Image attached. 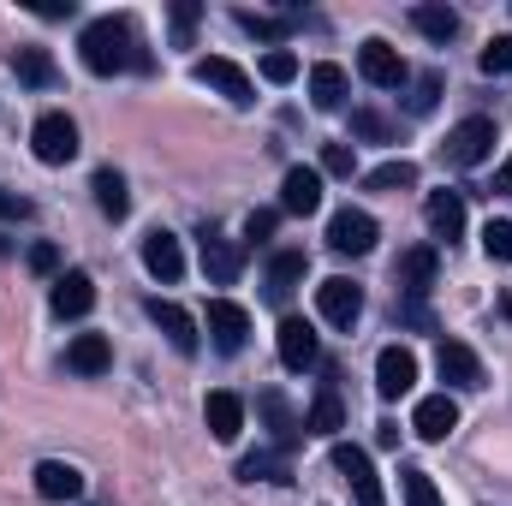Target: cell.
<instances>
[{
	"mask_svg": "<svg viewBox=\"0 0 512 506\" xmlns=\"http://www.w3.org/2000/svg\"><path fill=\"white\" fill-rule=\"evenodd\" d=\"M143 268H149L161 286H173V280L185 274V251H179V239H173L167 227H155V233L143 239Z\"/></svg>",
	"mask_w": 512,
	"mask_h": 506,
	"instance_id": "e0dca14e",
	"label": "cell"
},
{
	"mask_svg": "<svg viewBox=\"0 0 512 506\" xmlns=\"http://www.w3.org/2000/svg\"><path fill=\"white\" fill-rule=\"evenodd\" d=\"M310 274V256L304 251H274L268 256V304H286Z\"/></svg>",
	"mask_w": 512,
	"mask_h": 506,
	"instance_id": "d6986e66",
	"label": "cell"
},
{
	"mask_svg": "<svg viewBox=\"0 0 512 506\" xmlns=\"http://www.w3.org/2000/svg\"><path fill=\"white\" fill-rule=\"evenodd\" d=\"M239 477L245 483H292V459L280 447H256V453L239 459Z\"/></svg>",
	"mask_w": 512,
	"mask_h": 506,
	"instance_id": "d4e9b609",
	"label": "cell"
},
{
	"mask_svg": "<svg viewBox=\"0 0 512 506\" xmlns=\"http://www.w3.org/2000/svg\"><path fill=\"white\" fill-rule=\"evenodd\" d=\"M149 322L167 334V346H173L179 358L197 352V316H191L185 304H173V298H149Z\"/></svg>",
	"mask_w": 512,
	"mask_h": 506,
	"instance_id": "30bf717a",
	"label": "cell"
},
{
	"mask_svg": "<svg viewBox=\"0 0 512 506\" xmlns=\"http://www.w3.org/2000/svg\"><path fill=\"white\" fill-rule=\"evenodd\" d=\"M274 346H280V364H286V370H316V358H322V352H316V328H310L304 316H286Z\"/></svg>",
	"mask_w": 512,
	"mask_h": 506,
	"instance_id": "2e32d148",
	"label": "cell"
},
{
	"mask_svg": "<svg viewBox=\"0 0 512 506\" xmlns=\"http://www.w3.org/2000/svg\"><path fill=\"white\" fill-rule=\"evenodd\" d=\"M411 429L423 435V441H447L453 429H459V399L441 387V393H429V399H417V411H411Z\"/></svg>",
	"mask_w": 512,
	"mask_h": 506,
	"instance_id": "4fadbf2b",
	"label": "cell"
},
{
	"mask_svg": "<svg viewBox=\"0 0 512 506\" xmlns=\"http://www.w3.org/2000/svg\"><path fill=\"white\" fill-rule=\"evenodd\" d=\"M483 251L495 256V262H512V221H489L483 227Z\"/></svg>",
	"mask_w": 512,
	"mask_h": 506,
	"instance_id": "f35d334b",
	"label": "cell"
},
{
	"mask_svg": "<svg viewBox=\"0 0 512 506\" xmlns=\"http://www.w3.org/2000/svg\"><path fill=\"white\" fill-rule=\"evenodd\" d=\"M48 304H54V316H60V322H78V316H90V310H96V280H90L84 268H72V274H60V280H54Z\"/></svg>",
	"mask_w": 512,
	"mask_h": 506,
	"instance_id": "8fae6325",
	"label": "cell"
},
{
	"mask_svg": "<svg viewBox=\"0 0 512 506\" xmlns=\"http://www.w3.org/2000/svg\"><path fill=\"white\" fill-rule=\"evenodd\" d=\"M90 191H96V209H102L108 221H126L131 215V191H126V179H120L114 167H102V173L90 179Z\"/></svg>",
	"mask_w": 512,
	"mask_h": 506,
	"instance_id": "f1b7e54d",
	"label": "cell"
},
{
	"mask_svg": "<svg viewBox=\"0 0 512 506\" xmlns=\"http://www.w3.org/2000/svg\"><path fill=\"white\" fill-rule=\"evenodd\" d=\"M256 411L268 417V429H274V447H280V453H292V447H298V435H304V423L292 417V405H286L280 393H262V399H256Z\"/></svg>",
	"mask_w": 512,
	"mask_h": 506,
	"instance_id": "484cf974",
	"label": "cell"
},
{
	"mask_svg": "<svg viewBox=\"0 0 512 506\" xmlns=\"http://www.w3.org/2000/svg\"><path fill=\"white\" fill-rule=\"evenodd\" d=\"M310 102H316L322 114H334V108H346V72H340L334 60H322V66H310Z\"/></svg>",
	"mask_w": 512,
	"mask_h": 506,
	"instance_id": "83f0119b",
	"label": "cell"
},
{
	"mask_svg": "<svg viewBox=\"0 0 512 506\" xmlns=\"http://www.w3.org/2000/svg\"><path fill=\"white\" fill-rule=\"evenodd\" d=\"M477 66H483L489 78H495V72H512V36H495V42L477 54Z\"/></svg>",
	"mask_w": 512,
	"mask_h": 506,
	"instance_id": "ab89813d",
	"label": "cell"
},
{
	"mask_svg": "<svg viewBox=\"0 0 512 506\" xmlns=\"http://www.w3.org/2000/svg\"><path fill=\"white\" fill-rule=\"evenodd\" d=\"M411 387H417V358L405 346H382V358H376V393L382 399H405Z\"/></svg>",
	"mask_w": 512,
	"mask_h": 506,
	"instance_id": "9a60e30c",
	"label": "cell"
},
{
	"mask_svg": "<svg viewBox=\"0 0 512 506\" xmlns=\"http://www.w3.org/2000/svg\"><path fill=\"white\" fill-rule=\"evenodd\" d=\"M239 268H245V251H239L233 239H221L215 227H203V274H209L215 286H233Z\"/></svg>",
	"mask_w": 512,
	"mask_h": 506,
	"instance_id": "ac0fdd59",
	"label": "cell"
},
{
	"mask_svg": "<svg viewBox=\"0 0 512 506\" xmlns=\"http://www.w3.org/2000/svg\"><path fill=\"white\" fill-rule=\"evenodd\" d=\"M358 72H364V84H376V90H399L405 78H411V66H405V54L382 42V36H370L364 48H358Z\"/></svg>",
	"mask_w": 512,
	"mask_h": 506,
	"instance_id": "5b68a950",
	"label": "cell"
},
{
	"mask_svg": "<svg viewBox=\"0 0 512 506\" xmlns=\"http://www.w3.org/2000/svg\"><path fill=\"white\" fill-rule=\"evenodd\" d=\"M316 310H322L328 328H352V322L364 316V286H352L346 274H328V280L316 286Z\"/></svg>",
	"mask_w": 512,
	"mask_h": 506,
	"instance_id": "277c9868",
	"label": "cell"
},
{
	"mask_svg": "<svg viewBox=\"0 0 512 506\" xmlns=\"http://www.w3.org/2000/svg\"><path fill=\"white\" fill-rule=\"evenodd\" d=\"M0 221H30V197H18V191H0Z\"/></svg>",
	"mask_w": 512,
	"mask_h": 506,
	"instance_id": "b9f144b4",
	"label": "cell"
},
{
	"mask_svg": "<svg viewBox=\"0 0 512 506\" xmlns=\"http://www.w3.org/2000/svg\"><path fill=\"white\" fill-rule=\"evenodd\" d=\"M203 423H209V435L215 441H239V429H245V399L239 393H209V405H203Z\"/></svg>",
	"mask_w": 512,
	"mask_h": 506,
	"instance_id": "7402d4cb",
	"label": "cell"
},
{
	"mask_svg": "<svg viewBox=\"0 0 512 506\" xmlns=\"http://www.w3.org/2000/svg\"><path fill=\"white\" fill-rule=\"evenodd\" d=\"M209 334H215V346L233 358V352H245V334H251V310L245 304H233V298H209Z\"/></svg>",
	"mask_w": 512,
	"mask_h": 506,
	"instance_id": "7c38bea8",
	"label": "cell"
},
{
	"mask_svg": "<svg viewBox=\"0 0 512 506\" xmlns=\"http://www.w3.org/2000/svg\"><path fill=\"white\" fill-rule=\"evenodd\" d=\"M262 78H268V84H292V78H298V54H292V48H268V54H262Z\"/></svg>",
	"mask_w": 512,
	"mask_h": 506,
	"instance_id": "d590c367",
	"label": "cell"
},
{
	"mask_svg": "<svg viewBox=\"0 0 512 506\" xmlns=\"http://www.w3.org/2000/svg\"><path fill=\"white\" fill-rule=\"evenodd\" d=\"M435 268H441V262H435L429 245L405 251V256H399V292H405V298H423V292L435 286Z\"/></svg>",
	"mask_w": 512,
	"mask_h": 506,
	"instance_id": "cb8c5ba5",
	"label": "cell"
},
{
	"mask_svg": "<svg viewBox=\"0 0 512 506\" xmlns=\"http://www.w3.org/2000/svg\"><path fill=\"white\" fill-rule=\"evenodd\" d=\"M108 364H114V346H108L102 334H78V340L66 346V370H72V376H102Z\"/></svg>",
	"mask_w": 512,
	"mask_h": 506,
	"instance_id": "603a6c76",
	"label": "cell"
},
{
	"mask_svg": "<svg viewBox=\"0 0 512 506\" xmlns=\"http://www.w3.org/2000/svg\"><path fill=\"white\" fill-rule=\"evenodd\" d=\"M316 173L352 179V173H358V149H352V143H322V167H316Z\"/></svg>",
	"mask_w": 512,
	"mask_h": 506,
	"instance_id": "e575fe53",
	"label": "cell"
},
{
	"mask_svg": "<svg viewBox=\"0 0 512 506\" xmlns=\"http://www.w3.org/2000/svg\"><path fill=\"white\" fill-rule=\"evenodd\" d=\"M197 18H203V6H197V0H173V12H167V24H173V48H191Z\"/></svg>",
	"mask_w": 512,
	"mask_h": 506,
	"instance_id": "836d02e7",
	"label": "cell"
},
{
	"mask_svg": "<svg viewBox=\"0 0 512 506\" xmlns=\"http://www.w3.org/2000/svg\"><path fill=\"white\" fill-rule=\"evenodd\" d=\"M435 370H441V381H447L453 393H477V387H489L483 358H477L465 340H441V346H435Z\"/></svg>",
	"mask_w": 512,
	"mask_h": 506,
	"instance_id": "3957f363",
	"label": "cell"
},
{
	"mask_svg": "<svg viewBox=\"0 0 512 506\" xmlns=\"http://www.w3.org/2000/svg\"><path fill=\"white\" fill-rule=\"evenodd\" d=\"M340 429H346V405H340L334 387H322L316 405H310V417H304V435H328V441H334Z\"/></svg>",
	"mask_w": 512,
	"mask_h": 506,
	"instance_id": "f546056e",
	"label": "cell"
},
{
	"mask_svg": "<svg viewBox=\"0 0 512 506\" xmlns=\"http://www.w3.org/2000/svg\"><path fill=\"white\" fill-rule=\"evenodd\" d=\"M376 441L382 447H399V423H376Z\"/></svg>",
	"mask_w": 512,
	"mask_h": 506,
	"instance_id": "bcb514c9",
	"label": "cell"
},
{
	"mask_svg": "<svg viewBox=\"0 0 512 506\" xmlns=\"http://www.w3.org/2000/svg\"><path fill=\"white\" fill-rule=\"evenodd\" d=\"M352 131L358 137H387V120L382 114H352Z\"/></svg>",
	"mask_w": 512,
	"mask_h": 506,
	"instance_id": "ee69618b",
	"label": "cell"
},
{
	"mask_svg": "<svg viewBox=\"0 0 512 506\" xmlns=\"http://www.w3.org/2000/svg\"><path fill=\"white\" fill-rule=\"evenodd\" d=\"M274 227H280V209H256L251 221H245V245H268Z\"/></svg>",
	"mask_w": 512,
	"mask_h": 506,
	"instance_id": "60d3db41",
	"label": "cell"
},
{
	"mask_svg": "<svg viewBox=\"0 0 512 506\" xmlns=\"http://www.w3.org/2000/svg\"><path fill=\"white\" fill-rule=\"evenodd\" d=\"M399 495H405V506H447V501H441V489H435V477H429V471H417V465H405V471H399Z\"/></svg>",
	"mask_w": 512,
	"mask_h": 506,
	"instance_id": "d6a6232c",
	"label": "cell"
},
{
	"mask_svg": "<svg viewBox=\"0 0 512 506\" xmlns=\"http://www.w3.org/2000/svg\"><path fill=\"white\" fill-rule=\"evenodd\" d=\"M60 268V251L54 245H30V274H54Z\"/></svg>",
	"mask_w": 512,
	"mask_h": 506,
	"instance_id": "7bdbcfd3",
	"label": "cell"
},
{
	"mask_svg": "<svg viewBox=\"0 0 512 506\" xmlns=\"http://www.w3.org/2000/svg\"><path fill=\"white\" fill-rule=\"evenodd\" d=\"M322 209V173L316 167H286L280 179V215H316Z\"/></svg>",
	"mask_w": 512,
	"mask_h": 506,
	"instance_id": "5bb4252c",
	"label": "cell"
},
{
	"mask_svg": "<svg viewBox=\"0 0 512 506\" xmlns=\"http://www.w3.org/2000/svg\"><path fill=\"white\" fill-rule=\"evenodd\" d=\"M191 78H197V84H209V90H221L233 108H251V102H256V84L239 72V66H233V60H221V54L197 60V66H191Z\"/></svg>",
	"mask_w": 512,
	"mask_h": 506,
	"instance_id": "9c48e42d",
	"label": "cell"
},
{
	"mask_svg": "<svg viewBox=\"0 0 512 506\" xmlns=\"http://www.w3.org/2000/svg\"><path fill=\"white\" fill-rule=\"evenodd\" d=\"M78 48H84V66L96 72V78H114V72H149V54L137 48V30H131V18H90L84 24V36H78Z\"/></svg>",
	"mask_w": 512,
	"mask_h": 506,
	"instance_id": "6da1fadb",
	"label": "cell"
},
{
	"mask_svg": "<svg viewBox=\"0 0 512 506\" xmlns=\"http://www.w3.org/2000/svg\"><path fill=\"white\" fill-rule=\"evenodd\" d=\"M239 30H251L256 42H280L292 30V18H262V12H239Z\"/></svg>",
	"mask_w": 512,
	"mask_h": 506,
	"instance_id": "8d00e7d4",
	"label": "cell"
},
{
	"mask_svg": "<svg viewBox=\"0 0 512 506\" xmlns=\"http://www.w3.org/2000/svg\"><path fill=\"white\" fill-rule=\"evenodd\" d=\"M435 102H441V72H423V78L411 84V96H405V108H411V114H429Z\"/></svg>",
	"mask_w": 512,
	"mask_h": 506,
	"instance_id": "74e56055",
	"label": "cell"
},
{
	"mask_svg": "<svg viewBox=\"0 0 512 506\" xmlns=\"http://www.w3.org/2000/svg\"><path fill=\"white\" fill-rule=\"evenodd\" d=\"M30 149H36V161L66 167V161L78 155V126H72L66 114H42V120H36V131H30Z\"/></svg>",
	"mask_w": 512,
	"mask_h": 506,
	"instance_id": "52a82bcc",
	"label": "cell"
},
{
	"mask_svg": "<svg viewBox=\"0 0 512 506\" xmlns=\"http://www.w3.org/2000/svg\"><path fill=\"white\" fill-rule=\"evenodd\" d=\"M334 471L346 477V489H352V501H358V506H387L382 477H376V465H370V453H364V447L334 441Z\"/></svg>",
	"mask_w": 512,
	"mask_h": 506,
	"instance_id": "7a4b0ae2",
	"label": "cell"
},
{
	"mask_svg": "<svg viewBox=\"0 0 512 506\" xmlns=\"http://www.w3.org/2000/svg\"><path fill=\"white\" fill-rule=\"evenodd\" d=\"M495 191H501V197H512V161H501V173H495Z\"/></svg>",
	"mask_w": 512,
	"mask_h": 506,
	"instance_id": "7dc6e473",
	"label": "cell"
},
{
	"mask_svg": "<svg viewBox=\"0 0 512 506\" xmlns=\"http://www.w3.org/2000/svg\"><path fill=\"white\" fill-rule=\"evenodd\" d=\"M36 18H72V0H36Z\"/></svg>",
	"mask_w": 512,
	"mask_h": 506,
	"instance_id": "f6af8a7d",
	"label": "cell"
},
{
	"mask_svg": "<svg viewBox=\"0 0 512 506\" xmlns=\"http://www.w3.org/2000/svg\"><path fill=\"white\" fill-rule=\"evenodd\" d=\"M411 24H417L429 42H441V48L459 36V12H453V6H441V0H423V6H411Z\"/></svg>",
	"mask_w": 512,
	"mask_h": 506,
	"instance_id": "4316f807",
	"label": "cell"
},
{
	"mask_svg": "<svg viewBox=\"0 0 512 506\" xmlns=\"http://www.w3.org/2000/svg\"><path fill=\"white\" fill-rule=\"evenodd\" d=\"M364 185L370 191H411L417 185V161H382V167L364 173Z\"/></svg>",
	"mask_w": 512,
	"mask_h": 506,
	"instance_id": "1f68e13d",
	"label": "cell"
},
{
	"mask_svg": "<svg viewBox=\"0 0 512 506\" xmlns=\"http://www.w3.org/2000/svg\"><path fill=\"white\" fill-rule=\"evenodd\" d=\"M36 495L42 501H78L84 495V471L66 465V459H42L36 465Z\"/></svg>",
	"mask_w": 512,
	"mask_h": 506,
	"instance_id": "44dd1931",
	"label": "cell"
},
{
	"mask_svg": "<svg viewBox=\"0 0 512 506\" xmlns=\"http://www.w3.org/2000/svg\"><path fill=\"white\" fill-rule=\"evenodd\" d=\"M423 221H429V233L435 239H459L465 233V197L459 191H429V203H423Z\"/></svg>",
	"mask_w": 512,
	"mask_h": 506,
	"instance_id": "ffe728a7",
	"label": "cell"
},
{
	"mask_svg": "<svg viewBox=\"0 0 512 506\" xmlns=\"http://www.w3.org/2000/svg\"><path fill=\"white\" fill-rule=\"evenodd\" d=\"M376 215H364V209H340L334 221H328V251L340 256H370L376 251Z\"/></svg>",
	"mask_w": 512,
	"mask_h": 506,
	"instance_id": "8992f818",
	"label": "cell"
},
{
	"mask_svg": "<svg viewBox=\"0 0 512 506\" xmlns=\"http://www.w3.org/2000/svg\"><path fill=\"white\" fill-rule=\"evenodd\" d=\"M12 72H18V84H30V90H48V84H54L48 48H12Z\"/></svg>",
	"mask_w": 512,
	"mask_h": 506,
	"instance_id": "4dcf8cb0",
	"label": "cell"
},
{
	"mask_svg": "<svg viewBox=\"0 0 512 506\" xmlns=\"http://www.w3.org/2000/svg\"><path fill=\"white\" fill-rule=\"evenodd\" d=\"M489 149H495V120H483V114H471V120H459L447 131V161L453 167H477V161H489Z\"/></svg>",
	"mask_w": 512,
	"mask_h": 506,
	"instance_id": "ba28073f",
	"label": "cell"
}]
</instances>
